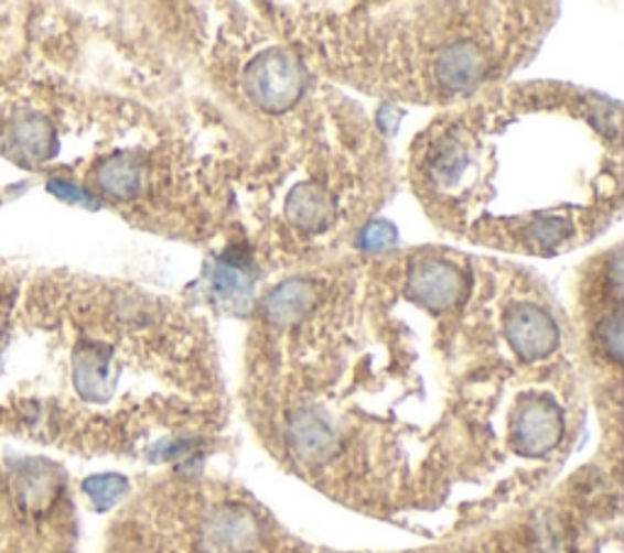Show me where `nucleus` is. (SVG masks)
Masks as SVG:
<instances>
[{"label":"nucleus","instance_id":"nucleus-1","mask_svg":"<svg viewBox=\"0 0 624 553\" xmlns=\"http://www.w3.org/2000/svg\"><path fill=\"white\" fill-rule=\"evenodd\" d=\"M247 90L261 110L281 112L293 108L303 90V72L288 52H263L249 66Z\"/></svg>","mask_w":624,"mask_h":553},{"label":"nucleus","instance_id":"nucleus-2","mask_svg":"<svg viewBox=\"0 0 624 553\" xmlns=\"http://www.w3.org/2000/svg\"><path fill=\"white\" fill-rule=\"evenodd\" d=\"M505 337L523 359H541L559 341V329L539 305H515L505 317Z\"/></svg>","mask_w":624,"mask_h":553},{"label":"nucleus","instance_id":"nucleus-3","mask_svg":"<svg viewBox=\"0 0 624 553\" xmlns=\"http://www.w3.org/2000/svg\"><path fill=\"white\" fill-rule=\"evenodd\" d=\"M464 273L447 261H424L410 273V295L432 310L456 305L464 295Z\"/></svg>","mask_w":624,"mask_h":553},{"label":"nucleus","instance_id":"nucleus-4","mask_svg":"<svg viewBox=\"0 0 624 553\" xmlns=\"http://www.w3.org/2000/svg\"><path fill=\"white\" fill-rule=\"evenodd\" d=\"M563 436V414L547 400L527 405L515 422V446L527 456H541L551 452Z\"/></svg>","mask_w":624,"mask_h":553},{"label":"nucleus","instance_id":"nucleus-5","mask_svg":"<svg viewBox=\"0 0 624 553\" xmlns=\"http://www.w3.org/2000/svg\"><path fill=\"white\" fill-rule=\"evenodd\" d=\"M74 383L86 400H108L115 390L110 351L106 347H96V344L78 349L74 356Z\"/></svg>","mask_w":624,"mask_h":553},{"label":"nucleus","instance_id":"nucleus-6","mask_svg":"<svg viewBox=\"0 0 624 553\" xmlns=\"http://www.w3.org/2000/svg\"><path fill=\"white\" fill-rule=\"evenodd\" d=\"M312 303H315V291H312L310 283L291 281L283 283L281 288H276V291L269 295V301H266L263 310L271 325L286 327V325H295V322L308 313Z\"/></svg>","mask_w":624,"mask_h":553},{"label":"nucleus","instance_id":"nucleus-7","mask_svg":"<svg viewBox=\"0 0 624 553\" xmlns=\"http://www.w3.org/2000/svg\"><path fill=\"white\" fill-rule=\"evenodd\" d=\"M100 191L118 200H130L142 188V166L132 154H118L98 169Z\"/></svg>","mask_w":624,"mask_h":553},{"label":"nucleus","instance_id":"nucleus-8","mask_svg":"<svg viewBox=\"0 0 624 553\" xmlns=\"http://www.w3.org/2000/svg\"><path fill=\"white\" fill-rule=\"evenodd\" d=\"M13 142L15 152L30 154V156H42L47 152V147L52 142V130L50 124L44 122L40 115H28V118H20L13 124Z\"/></svg>","mask_w":624,"mask_h":553},{"label":"nucleus","instance_id":"nucleus-9","mask_svg":"<svg viewBox=\"0 0 624 553\" xmlns=\"http://www.w3.org/2000/svg\"><path fill=\"white\" fill-rule=\"evenodd\" d=\"M254 536V524L249 517L227 512L223 517H217V522L213 527V539L217 541V546L237 551L241 546H247Z\"/></svg>","mask_w":624,"mask_h":553},{"label":"nucleus","instance_id":"nucleus-10","mask_svg":"<svg viewBox=\"0 0 624 553\" xmlns=\"http://www.w3.org/2000/svg\"><path fill=\"white\" fill-rule=\"evenodd\" d=\"M84 490L98 510H108L127 492V480L120 476H94L84 482Z\"/></svg>","mask_w":624,"mask_h":553},{"label":"nucleus","instance_id":"nucleus-11","mask_svg":"<svg viewBox=\"0 0 624 553\" xmlns=\"http://www.w3.org/2000/svg\"><path fill=\"white\" fill-rule=\"evenodd\" d=\"M47 186H50V191H52L54 195H60L62 200L78 203V205H96L94 195H90V193L84 191V188H78L76 183L66 181V178H52V181L47 183Z\"/></svg>","mask_w":624,"mask_h":553},{"label":"nucleus","instance_id":"nucleus-12","mask_svg":"<svg viewBox=\"0 0 624 553\" xmlns=\"http://www.w3.org/2000/svg\"><path fill=\"white\" fill-rule=\"evenodd\" d=\"M366 241L372 247H386L392 241V229L388 225H376L366 232Z\"/></svg>","mask_w":624,"mask_h":553}]
</instances>
